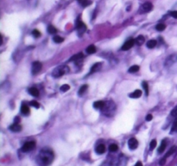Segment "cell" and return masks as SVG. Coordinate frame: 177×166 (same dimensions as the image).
Returning <instances> with one entry per match:
<instances>
[{
  "instance_id": "cell-37",
  "label": "cell",
  "mask_w": 177,
  "mask_h": 166,
  "mask_svg": "<svg viewBox=\"0 0 177 166\" xmlns=\"http://www.w3.org/2000/svg\"><path fill=\"white\" fill-rule=\"evenodd\" d=\"M152 118H153V116H152L151 114H148L146 117V120L147 121H150V120H152Z\"/></svg>"
},
{
  "instance_id": "cell-33",
  "label": "cell",
  "mask_w": 177,
  "mask_h": 166,
  "mask_svg": "<svg viewBox=\"0 0 177 166\" xmlns=\"http://www.w3.org/2000/svg\"><path fill=\"white\" fill-rule=\"evenodd\" d=\"M30 105L32 106L35 107V108H39V107H40V104L37 102V101H35V100H32L30 102Z\"/></svg>"
},
{
  "instance_id": "cell-18",
  "label": "cell",
  "mask_w": 177,
  "mask_h": 166,
  "mask_svg": "<svg viewBox=\"0 0 177 166\" xmlns=\"http://www.w3.org/2000/svg\"><path fill=\"white\" fill-rule=\"evenodd\" d=\"M77 1H78V3L83 7H86L92 4V2L90 1V0H77Z\"/></svg>"
},
{
  "instance_id": "cell-4",
  "label": "cell",
  "mask_w": 177,
  "mask_h": 166,
  "mask_svg": "<svg viewBox=\"0 0 177 166\" xmlns=\"http://www.w3.org/2000/svg\"><path fill=\"white\" fill-rule=\"evenodd\" d=\"M35 147V143L34 141H29V142L25 143L22 147V152H29L33 150Z\"/></svg>"
},
{
  "instance_id": "cell-12",
  "label": "cell",
  "mask_w": 177,
  "mask_h": 166,
  "mask_svg": "<svg viewBox=\"0 0 177 166\" xmlns=\"http://www.w3.org/2000/svg\"><path fill=\"white\" fill-rule=\"evenodd\" d=\"M144 42H145V38H144V36H138L137 37V39L135 40V42L137 43L138 46H141V45H143Z\"/></svg>"
},
{
  "instance_id": "cell-24",
  "label": "cell",
  "mask_w": 177,
  "mask_h": 166,
  "mask_svg": "<svg viewBox=\"0 0 177 166\" xmlns=\"http://www.w3.org/2000/svg\"><path fill=\"white\" fill-rule=\"evenodd\" d=\"M48 30V32L49 34H55L56 32H57V30L55 29V27H54V26L53 25H49L48 27V30Z\"/></svg>"
},
{
  "instance_id": "cell-38",
  "label": "cell",
  "mask_w": 177,
  "mask_h": 166,
  "mask_svg": "<svg viewBox=\"0 0 177 166\" xmlns=\"http://www.w3.org/2000/svg\"><path fill=\"white\" fill-rule=\"evenodd\" d=\"M165 161H166V158H162V160H161V161H160V163H159V164H160V165L163 166V165L165 164Z\"/></svg>"
},
{
  "instance_id": "cell-3",
  "label": "cell",
  "mask_w": 177,
  "mask_h": 166,
  "mask_svg": "<svg viewBox=\"0 0 177 166\" xmlns=\"http://www.w3.org/2000/svg\"><path fill=\"white\" fill-rule=\"evenodd\" d=\"M76 27H77V31H78L79 35H80V36H81L86 30V24L81 21L80 16H79L78 19H77V21H76Z\"/></svg>"
},
{
  "instance_id": "cell-11",
  "label": "cell",
  "mask_w": 177,
  "mask_h": 166,
  "mask_svg": "<svg viewBox=\"0 0 177 166\" xmlns=\"http://www.w3.org/2000/svg\"><path fill=\"white\" fill-rule=\"evenodd\" d=\"M105 106V102H104V101L102 100L96 101V102L93 103V107L96 109H103Z\"/></svg>"
},
{
  "instance_id": "cell-26",
  "label": "cell",
  "mask_w": 177,
  "mask_h": 166,
  "mask_svg": "<svg viewBox=\"0 0 177 166\" xmlns=\"http://www.w3.org/2000/svg\"><path fill=\"white\" fill-rule=\"evenodd\" d=\"M53 40H54V42L61 43V42H62L64 41V39L62 38V37L59 36H55L53 37Z\"/></svg>"
},
{
  "instance_id": "cell-6",
  "label": "cell",
  "mask_w": 177,
  "mask_h": 166,
  "mask_svg": "<svg viewBox=\"0 0 177 166\" xmlns=\"http://www.w3.org/2000/svg\"><path fill=\"white\" fill-rule=\"evenodd\" d=\"M128 145H129V148L131 150H136L138 146V142H137V138H130L128 141Z\"/></svg>"
},
{
  "instance_id": "cell-31",
  "label": "cell",
  "mask_w": 177,
  "mask_h": 166,
  "mask_svg": "<svg viewBox=\"0 0 177 166\" xmlns=\"http://www.w3.org/2000/svg\"><path fill=\"white\" fill-rule=\"evenodd\" d=\"M156 139H154V140H152L151 142H150V150H154V149L156 148Z\"/></svg>"
},
{
  "instance_id": "cell-14",
  "label": "cell",
  "mask_w": 177,
  "mask_h": 166,
  "mask_svg": "<svg viewBox=\"0 0 177 166\" xmlns=\"http://www.w3.org/2000/svg\"><path fill=\"white\" fill-rule=\"evenodd\" d=\"M21 112L23 115H29V112H30V110H29V107L26 105H22L21 107Z\"/></svg>"
},
{
  "instance_id": "cell-10",
  "label": "cell",
  "mask_w": 177,
  "mask_h": 166,
  "mask_svg": "<svg viewBox=\"0 0 177 166\" xmlns=\"http://www.w3.org/2000/svg\"><path fill=\"white\" fill-rule=\"evenodd\" d=\"M10 130L12 132H20L22 130V126L19 124L14 123L10 126Z\"/></svg>"
},
{
  "instance_id": "cell-5",
  "label": "cell",
  "mask_w": 177,
  "mask_h": 166,
  "mask_svg": "<svg viewBox=\"0 0 177 166\" xmlns=\"http://www.w3.org/2000/svg\"><path fill=\"white\" fill-rule=\"evenodd\" d=\"M42 68V65L40 62H34L32 64V74H36L41 71Z\"/></svg>"
},
{
  "instance_id": "cell-19",
  "label": "cell",
  "mask_w": 177,
  "mask_h": 166,
  "mask_svg": "<svg viewBox=\"0 0 177 166\" xmlns=\"http://www.w3.org/2000/svg\"><path fill=\"white\" fill-rule=\"evenodd\" d=\"M84 56V54H82V53H80V54H74V56H73L72 58L70 59V61H74L76 62V61H79V60L82 59Z\"/></svg>"
},
{
  "instance_id": "cell-9",
  "label": "cell",
  "mask_w": 177,
  "mask_h": 166,
  "mask_svg": "<svg viewBox=\"0 0 177 166\" xmlns=\"http://www.w3.org/2000/svg\"><path fill=\"white\" fill-rule=\"evenodd\" d=\"M142 8L144 12H150V11H151V10L153 9V5H152V4L150 3V2H146L145 4H143Z\"/></svg>"
},
{
  "instance_id": "cell-7",
  "label": "cell",
  "mask_w": 177,
  "mask_h": 166,
  "mask_svg": "<svg viewBox=\"0 0 177 166\" xmlns=\"http://www.w3.org/2000/svg\"><path fill=\"white\" fill-rule=\"evenodd\" d=\"M135 43V40L134 39H129V40H127L125 42V44L122 46V50H130V48H131V47L134 45Z\"/></svg>"
},
{
  "instance_id": "cell-28",
  "label": "cell",
  "mask_w": 177,
  "mask_h": 166,
  "mask_svg": "<svg viewBox=\"0 0 177 166\" xmlns=\"http://www.w3.org/2000/svg\"><path fill=\"white\" fill-rule=\"evenodd\" d=\"M70 89V86L67 84H64L61 86V92H67Z\"/></svg>"
},
{
  "instance_id": "cell-13",
  "label": "cell",
  "mask_w": 177,
  "mask_h": 166,
  "mask_svg": "<svg viewBox=\"0 0 177 166\" xmlns=\"http://www.w3.org/2000/svg\"><path fill=\"white\" fill-rule=\"evenodd\" d=\"M96 152H97L99 154H103V153H104V152H105V144H100L98 145V146L96 147Z\"/></svg>"
},
{
  "instance_id": "cell-25",
  "label": "cell",
  "mask_w": 177,
  "mask_h": 166,
  "mask_svg": "<svg viewBox=\"0 0 177 166\" xmlns=\"http://www.w3.org/2000/svg\"><path fill=\"white\" fill-rule=\"evenodd\" d=\"M156 30L158 31H163L165 30V28H166V25H165L164 24H159L156 25Z\"/></svg>"
},
{
  "instance_id": "cell-2",
  "label": "cell",
  "mask_w": 177,
  "mask_h": 166,
  "mask_svg": "<svg viewBox=\"0 0 177 166\" xmlns=\"http://www.w3.org/2000/svg\"><path fill=\"white\" fill-rule=\"evenodd\" d=\"M69 68L67 67V66H60V67H57L56 68L54 69V71L52 72V75L54 77H56V78H58V77H61L62 76L63 74H67L68 72Z\"/></svg>"
},
{
  "instance_id": "cell-32",
  "label": "cell",
  "mask_w": 177,
  "mask_h": 166,
  "mask_svg": "<svg viewBox=\"0 0 177 166\" xmlns=\"http://www.w3.org/2000/svg\"><path fill=\"white\" fill-rule=\"evenodd\" d=\"M143 88H144V89L145 90L146 94L148 95V94H149V86H148V83L145 82H143Z\"/></svg>"
},
{
  "instance_id": "cell-27",
  "label": "cell",
  "mask_w": 177,
  "mask_h": 166,
  "mask_svg": "<svg viewBox=\"0 0 177 166\" xmlns=\"http://www.w3.org/2000/svg\"><path fill=\"white\" fill-rule=\"evenodd\" d=\"M109 150H110L111 152H117V150H118V145L117 144H112L110 146H109Z\"/></svg>"
},
{
  "instance_id": "cell-22",
  "label": "cell",
  "mask_w": 177,
  "mask_h": 166,
  "mask_svg": "<svg viewBox=\"0 0 177 166\" xmlns=\"http://www.w3.org/2000/svg\"><path fill=\"white\" fill-rule=\"evenodd\" d=\"M87 88H88V86L87 85H83V86H81V88H80V90H79V92H78V94L80 96H81L82 94H83L86 91V89H87Z\"/></svg>"
},
{
  "instance_id": "cell-8",
  "label": "cell",
  "mask_w": 177,
  "mask_h": 166,
  "mask_svg": "<svg viewBox=\"0 0 177 166\" xmlns=\"http://www.w3.org/2000/svg\"><path fill=\"white\" fill-rule=\"evenodd\" d=\"M101 68H102V63H101V62H97V63H95L94 65H93V67H92V68H91V71H90V74L98 72V71L100 70Z\"/></svg>"
},
{
  "instance_id": "cell-15",
  "label": "cell",
  "mask_w": 177,
  "mask_h": 166,
  "mask_svg": "<svg viewBox=\"0 0 177 166\" xmlns=\"http://www.w3.org/2000/svg\"><path fill=\"white\" fill-rule=\"evenodd\" d=\"M29 93L31 94L32 96H34V97H37V96H39V91L37 88H31L29 89Z\"/></svg>"
},
{
  "instance_id": "cell-29",
  "label": "cell",
  "mask_w": 177,
  "mask_h": 166,
  "mask_svg": "<svg viewBox=\"0 0 177 166\" xmlns=\"http://www.w3.org/2000/svg\"><path fill=\"white\" fill-rule=\"evenodd\" d=\"M176 146L172 147V148H171L170 150H169V152H168V153L166 154V156H165L164 158H167L168 156H170L172 153H174V152H175V150H176Z\"/></svg>"
},
{
  "instance_id": "cell-16",
  "label": "cell",
  "mask_w": 177,
  "mask_h": 166,
  "mask_svg": "<svg viewBox=\"0 0 177 166\" xmlns=\"http://www.w3.org/2000/svg\"><path fill=\"white\" fill-rule=\"evenodd\" d=\"M166 146H167V142H166V140H165V139H163V140L162 141L161 145H160L159 149H158V152H159V153H162V152H164V150H165V148H166Z\"/></svg>"
},
{
  "instance_id": "cell-23",
  "label": "cell",
  "mask_w": 177,
  "mask_h": 166,
  "mask_svg": "<svg viewBox=\"0 0 177 166\" xmlns=\"http://www.w3.org/2000/svg\"><path fill=\"white\" fill-rule=\"evenodd\" d=\"M139 66H137V65H134V66H131V68H129V73H136V72H137V71L139 70Z\"/></svg>"
},
{
  "instance_id": "cell-17",
  "label": "cell",
  "mask_w": 177,
  "mask_h": 166,
  "mask_svg": "<svg viewBox=\"0 0 177 166\" xmlns=\"http://www.w3.org/2000/svg\"><path fill=\"white\" fill-rule=\"evenodd\" d=\"M141 95H142V91L137 89V90H136L135 92H133L130 96H131V98H133V99H137V98L141 97Z\"/></svg>"
},
{
  "instance_id": "cell-1",
  "label": "cell",
  "mask_w": 177,
  "mask_h": 166,
  "mask_svg": "<svg viewBox=\"0 0 177 166\" xmlns=\"http://www.w3.org/2000/svg\"><path fill=\"white\" fill-rule=\"evenodd\" d=\"M54 153L50 150H42L37 156V163L41 166H48L53 162Z\"/></svg>"
},
{
  "instance_id": "cell-36",
  "label": "cell",
  "mask_w": 177,
  "mask_h": 166,
  "mask_svg": "<svg viewBox=\"0 0 177 166\" xmlns=\"http://www.w3.org/2000/svg\"><path fill=\"white\" fill-rule=\"evenodd\" d=\"M170 15L174 18H176V19H177V10H175V11H172V12H170Z\"/></svg>"
},
{
  "instance_id": "cell-34",
  "label": "cell",
  "mask_w": 177,
  "mask_h": 166,
  "mask_svg": "<svg viewBox=\"0 0 177 166\" xmlns=\"http://www.w3.org/2000/svg\"><path fill=\"white\" fill-rule=\"evenodd\" d=\"M171 132H177V120L173 124V127L171 129Z\"/></svg>"
},
{
  "instance_id": "cell-30",
  "label": "cell",
  "mask_w": 177,
  "mask_h": 166,
  "mask_svg": "<svg viewBox=\"0 0 177 166\" xmlns=\"http://www.w3.org/2000/svg\"><path fill=\"white\" fill-rule=\"evenodd\" d=\"M32 35H33V36H35L37 38V37H40L41 33H40V31L37 30H34L32 31Z\"/></svg>"
},
{
  "instance_id": "cell-39",
  "label": "cell",
  "mask_w": 177,
  "mask_h": 166,
  "mask_svg": "<svg viewBox=\"0 0 177 166\" xmlns=\"http://www.w3.org/2000/svg\"><path fill=\"white\" fill-rule=\"evenodd\" d=\"M135 166H143V164H142V163H141V162H137V163L136 164Z\"/></svg>"
},
{
  "instance_id": "cell-35",
  "label": "cell",
  "mask_w": 177,
  "mask_h": 166,
  "mask_svg": "<svg viewBox=\"0 0 177 166\" xmlns=\"http://www.w3.org/2000/svg\"><path fill=\"white\" fill-rule=\"evenodd\" d=\"M171 115H172V116H174V117L177 116V106H176L172 110V112H171Z\"/></svg>"
},
{
  "instance_id": "cell-20",
  "label": "cell",
  "mask_w": 177,
  "mask_h": 166,
  "mask_svg": "<svg viewBox=\"0 0 177 166\" xmlns=\"http://www.w3.org/2000/svg\"><path fill=\"white\" fill-rule=\"evenodd\" d=\"M96 52V47L94 45H90L86 48V53L87 54H94Z\"/></svg>"
},
{
  "instance_id": "cell-21",
  "label": "cell",
  "mask_w": 177,
  "mask_h": 166,
  "mask_svg": "<svg viewBox=\"0 0 177 166\" xmlns=\"http://www.w3.org/2000/svg\"><path fill=\"white\" fill-rule=\"evenodd\" d=\"M156 45V40H150L149 42H147L146 46L148 47L149 48H155Z\"/></svg>"
}]
</instances>
